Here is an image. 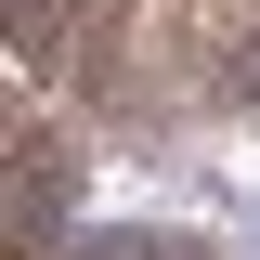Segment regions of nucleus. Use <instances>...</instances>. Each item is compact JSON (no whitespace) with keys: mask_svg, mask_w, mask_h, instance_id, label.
Here are the masks:
<instances>
[{"mask_svg":"<svg viewBox=\"0 0 260 260\" xmlns=\"http://www.w3.org/2000/svg\"><path fill=\"white\" fill-rule=\"evenodd\" d=\"M52 234H65V143H52V130L26 117V143H13V247L39 260Z\"/></svg>","mask_w":260,"mask_h":260,"instance_id":"obj_1","label":"nucleus"},{"mask_svg":"<svg viewBox=\"0 0 260 260\" xmlns=\"http://www.w3.org/2000/svg\"><path fill=\"white\" fill-rule=\"evenodd\" d=\"M78 260H208V247H195V234H91Z\"/></svg>","mask_w":260,"mask_h":260,"instance_id":"obj_2","label":"nucleus"},{"mask_svg":"<svg viewBox=\"0 0 260 260\" xmlns=\"http://www.w3.org/2000/svg\"><path fill=\"white\" fill-rule=\"evenodd\" d=\"M234 91H247V104H260V26H247V52H234Z\"/></svg>","mask_w":260,"mask_h":260,"instance_id":"obj_3","label":"nucleus"}]
</instances>
